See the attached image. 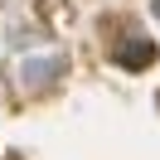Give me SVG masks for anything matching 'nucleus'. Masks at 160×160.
Wrapping results in <instances>:
<instances>
[{"label": "nucleus", "instance_id": "3", "mask_svg": "<svg viewBox=\"0 0 160 160\" xmlns=\"http://www.w3.org/2000/svg\"><path fill=\"white\" fill-rule=\"evenodd\" d=\"M150 15H155V24H160V0H150Z\"/></svg>", "mask_w": 160, "mask_h": 160}, {"label": "nucleus", "instance_id": "2", "mask_svg": "<svg viewBox=\"0 0 160 160\" xmlns=\"http://www.w3.org/2000/svg\"><path fill=\"white\" fill-rule=\"evenodd\" d=\"M63 68H68L63 58H29L24 63V78H29V88H39V82H49L53 73H63Z\"/></svg>", "mask_w": 160, "mask_h": 160}, {"label": "nucleus", "instance_id": "1", "mask_svg": "<svg viewBox=\"0 0 160 160\" xmlns=\"http://www.w3.org/2000/svg\"><path fill=\"white\" fill-rule=\"evenodd\" d=\"M150 58H155V44L150 39H131V44L117 49V63H126V68H146Z\"/></svg>", "mask_w": 160, "mask_h": 160}]
</instances>
